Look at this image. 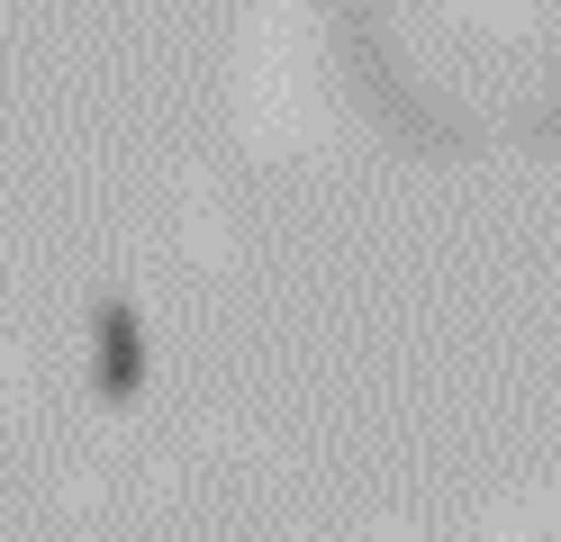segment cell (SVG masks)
<instances>
[{
  "label": "cell",
  "instance_id": "cell-1",
  "mask_svg": "<svg viewBox=\"0 0 561 542\" xmlns=\"http://www.w3.org/2000/svg\"><path fill=\"white\" fill-rule=\"evenodd\" d=\"M100 371H110V397H127V389H136V316H127V308H110V335H100Z\"/></svg>",
  "mask_w": 561,
  "mask_h": 542
}]
</instances>
